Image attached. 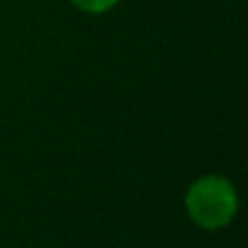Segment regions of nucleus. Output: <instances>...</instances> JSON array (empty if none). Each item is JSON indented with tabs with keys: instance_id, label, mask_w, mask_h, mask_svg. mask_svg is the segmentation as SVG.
I'll list each match as a JSON object with an SVG mask.
<instances>
[{
	"instance_id": "f03ea898",
	"label": "nucleus",
	"mask_w": 248,
	"mask_h": 248,
	"mask_svg": "<svg viewBox=\"0 0 248 248\" xmlns=\"http://www.w3.org/2000/svg\"><path fill=\"white\" fill-rule=\"evenodd\" d=\"M73 8H78L80 13H88V15H105L109 13L112 8L119 5V0H68Z\"/></svg>"
},
{
	"instance_id": "f257e3e1",
	"label": "nucleus",
	"mask_w": 248,
	"mask_h": 248,
	"mask_svg": "<svg viewBox=\"0 0 248 248\" xmlns=\"http://www.w3.org/2000/svg\"><path fill=\"white\" fill-rule=\"evenodd\" d=\"M185 212L200 229L217 231L229 226L238 212L233 183L214 173L197 178L185 192Z\"/></svg>"
}]
</instances>
